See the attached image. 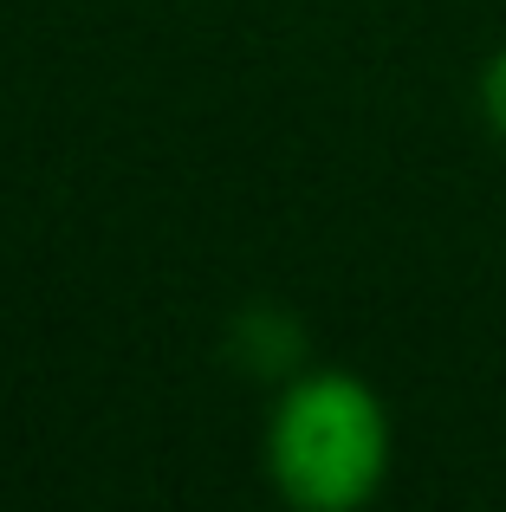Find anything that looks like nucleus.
I'll use <instances>...</instances> for the list:
<instances>
[{"mask_svg":"<svg viewBox=\"0 0 506 512\" xmlns=\"http://www.w3.org/2000/svg\"><path fill=\"white\" fill-rule=\"evenodd\" d=\"M266 480L299 512H357L390 480V409L351 370H312L279 396Z\"/></svg>","mask_w":506,"mask_h":512,"instance_id":"nucleus-1","label":"nucleus"},{"mask_svg":"<svg viewBox=\"0 0 506 512\" xmlns=\"http://www.w3.org/2000/svg\"><path fill=\"white\" fill-rule=\"evenodd\" d=\"M481 117H487V130L506 143V46L487 59V72H481Z\"/></svg>","mask_w":506,"mask_h":512,"instance_id":"nucleus-2","label":"nucleus"}]
</instances>
